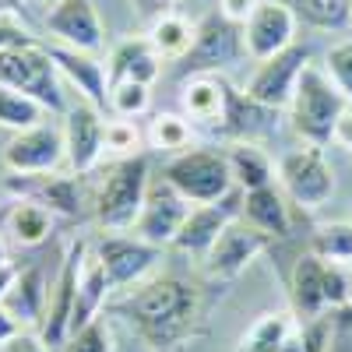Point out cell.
Segmentation results:
<instances>
[{"label":"cell","instance_id":"cell-1","mask_svg":"<svg viewBox=\"0 0 352 352\" xmlns=\"http://www.w3.org/2000/svg\"><path fill=\"white\" fill-rule=\"evenodd\" d=\"M152 352L184 349L201 331V303L194 285L176 275H148L131 285L113 307Z\"/></svg>","mask_w":352,"mask_h":352},{"label":"cell","instance_id":"cell-2","mask_svg":"<svg viewBox=\"0 0 352 352\" xmlns=\"http://www.w3.org/2000/svg\"><path fill=\"white\" fill-rule=\"evenodd\" d=\"M152 166L148 155H131V159H116L106 173L102 184L92 194V219L106 232H131L141 219L144 197L152 187Z\"/></svg>","mask_w":352,"mask_h":352},{"label":"cell","instance_id":"cell-3","mask_svg":"<svg viewBox=\"0 0 352 352\" xmlns=\"http://www.w3.org/2000/svg\"><path fill=\"white\" fill-rule=\"evenodd\" d=\"M349 109V99L335 88V81L328 78L324 67L317 64H307V71L300 74L296 81V92H292V102H289V124L303 138V144H324L335 141V127Z\"/></svg>","mask_w":352,"mask_h":352},{"label":"cell","instance_id":"cell-4","mask_svg":"<svg viewBox=\"0 0 352 352\" xmlns=\"http://www.w3.org/2000/svg\"><path fill=\"white\" fill-rule=\"evenodd\" d=\"M0 85L36 99L46 113H67L64 78L56 71L50 46H11L0 50Z\"/></svg>","mask_w":352,"mask_h":352},{"label":"cell","instance_id":"cell-5","mask_svg":"<svg viewBox=\"0 0 352 352\" xmlns=\"http://www.w3.org/2000/svg\"><path fill=\"white\" fill-rule=\"evenodd\" d=\"M162 176L190 204H215L226 194L236 190L229 162H226V152H219V148H190V152L173 155L166 162Z\"/></svg>","mask_w":352,"mask_h":352},{"label":"cell","instance_id":"cell-6","mask_svg":"<svg viewBox=\"0 0 352 352\" xmlns=\"http://www.w3.org/2000/svg\"><path fill=\"white\" fill-rule=\"evenodd\" d=\"M247 53L243 46V25L229 21L219 8L212 14H204L197 21V36H194V46L190 53L180 60L176 74L184 81L194 78V74H219L222 67H232Z\"/></svg>","mask_w":352,"mask_h":352},{"label":"cell","instance_id":"cell-7","mask_svg":"<svg viewBox=\"0 0 352 352\" xmlns=\"http://www.w3.org/2000/svg\"><path fill=\"white\" fill-rule=\"evenodd\" d=\"M278 184L285 190V197L300 208L314 212L320 204H328L335 194V169L324 155V148L317 144H303L282 155L278 162Z\"/></svg>","mask_w":352,"mask_h":352},{"label":"cell","instance_id":"cell-8","mask_svg":"<svg viewBox=\"0 0 352 352\" xmlns=\"http://www.w3.org/2000/svg\"><path fill=\"white\" fill-rule=\"evenodd\" d=\"M307 64H310V46L292 43V46L282 50L278 56L257 64V71L250 74V81H247L243 92H247L254 102L282 113V109H289L292 92H296V81H300V74L307 71Z\"/></svg>","mask_w":352,"mask_h":352},{"label":"cell","instance_id":"cell-9","mask_svg":"<svg viewBox=\"0 0 352 352\" xmlns=\"http://www.w3.org/2000/svg\"><path fill=\"white\" fill-rule=\"evenodd\" d=\"M67 162V148H64V131L53 124H39L32 131H21L4 144V169L14 176H43V173H56Z\"/></svg>","mask_w":352,"mask_h":352},{"label":"cell","instance_id":"cell-10","mask_svg":"<svg viewBox=\"0 0 352 352\" xmlns=\"http://www.w3.org/2000/svg\"><path fill=\"white\" fill-rule=\"evenodd\" d=\"M92 254L106 268V278H109L113 289H131V285L144 282L155 272V264L162 257V247L144 243L141 236H120V232H109V236H102L92 247Z\"/></svg>","mask_w":352,"mask_h":352},{"label":"cell","instance_id":"cell-11","mask_svg":"<svg viewBox=\"0 0 352 352\" xmlns=\"http://www.w3.org/2000/svg\"><path fill=\"white\" fill-rule=\"evenodd\" d=\"M190 208L194 204L176 190L166 176L162 180H152L148 197H144V208H141V219L134 226V236H141L152 247H173V240L180 236Z\"/></svg>","mask_w":352,"mask_h":352},{"label":"cell","instance_id":"cell-12","mask_svg":"<svg viewBox=\"0 0 352 352\" xmlns=\"http://www.w3.org/2000/svg\"><path fill=\"white\" fill-rule=\"evenodd\" d=\"M92 254L88 240H74L64 254L60 275L50 285V303H46V317H43V338L46 345H64L71 335V320H74V300H78V278H81V264Z\"/></svg>","mask_w":352,"mask_h":352},{"label":"cell","instance_id":"cell-13","mask_svg":"<svg viewBox=\"0 0 352 352\" xmlns=\"http://www.w3.org/2000/svg\"><path fill=\"white\" fill-rule=\"evenodd\" d=\"M64 148H67V166L74 176H88L106 155V120L102 109L78 102L67 106L64 113Z\"/></svg>","mask_w":352,"mask_h":352},{"label":"cell","instance_id":"cell-14","mask_svg":"<svg viewBox=\"0 0 352 352\" xmlns=\"http://www.w3.org/2000/svg\"><path fill=\"white\" fill-rule=\"evenodd\" d=\"M275 240H268L264 232H257L250 222L243 219H232L222 232H219V240L212 243V250L204 254V272H208L212 278L219 282H229V278H236L247 272V264L264 254Z\"/></svg>","mask_w":352,"mask_h":352},{"label":"cell","instance_id":"cell-15","mask_svg":"<svg viewBox=\"0 0 352 352\" xmlns=\"http://www.w3.org/2000/svg\"><path fill=\"white\" fill-rule=\"evenodd\" d=\"M296 14H292L282 0H261L254 8V14L243 21V46H247V56L254 60H272L282 50H289L296 43Z\"/></svg>","mask_w":352,"mask_h":352},{"label":"cell","instance_id":"cell-16","mask_svg":"<svg viewBox=\"0 0 352 352\" xmlns=\"http://www.w3.org/2000/svg\"><path fill=\"white\" fill-rule=\"evenodd\" d=\"M46 32L56 46H71L81 53H102L106 28L92 0H56L46 11Z\"/></svg>","mask_w":352,"mask_h":352},{"label":"cell","instance_id":"cell-17","mask_svg":"<svg viewBox=\"0 0 352 352\" xmlns=\"http://www.w3.org/2000/svg\"><path fill=\"white\" fill-rule=\"evenodd\" d=\"M240 215H243V190L240 187L215 204H194L184 229H180V236L173 240V247L184 254H194V257H204L212 250V243L219 240V232Z\"/></svg>","mask_w":352,"mask_h":352},{"label":"cell","instance_id":"cell-18","mask_svg":"<svg viewBox=\"0 0 352 352\" xmlns=\"http://www.w3.org/2000/svg\"><path fill=\"white\" fill-rule=\"evenodd\" d=\"M232 88L222 74H194L184 81L180 88V106H184V116L194 124V127H204V131H215L222 134L226 127V116H229V102H232Z\"/></svg>","mask_w":352,"mask_h":352},{"label":"cell","instance_id":"cell-19","mask_svg":"<svg viewBox=\"0 0 352 352\" xmlns=\"http://www.w3.org/2000/svg\"><path fill=\"white\" fill-rule=\"evenodd\" d=\"M50 56L60 78L67 85L78 88L81 102L96 106V109H106L109 106V67L99 53H81V50H71V46H50Z\"/></svg>","mask_w":352,"mask_h":352},{"label":"cell","instance_id":"cell-20","mask_svg":"<svg viewBox=\"0 0 352 352\" xmlns=\"http://www.w3.org/2000/svg\"><path fill=\"white\" fill-rule=\"evenodd\" d=\"M162 56L155 53V46L148 43V36H127L120 39L109 56H106V67H109V85L116 81H141V85H155L162 78Z\"/></svg>","mask_w":352,"mask_h":352},{"label":"cell","instance_id":"cell-21","mask_svg":"<svg viewBox=\"0 0 352 352\" xmlns=\"http://www.w3.org/2000/svg\"><path fill=\"white\" fill-rule=\"evenodd\" d=\"M289 296H292V314L296 320H314L320 314H331L324 300V257L317 254H300L289 275Z\"/></svg>","mask_w":352,"mask_h":352},{"label":"cell","instance_id":"cell-22","mask_svg":"<svg viewBox=\"0 0 352 352\" xmlns=\"http://www.w3.org/2000/svg\"><path fill=\"white\" fill-rule=\"evenodd\" d=\"M243 222H250L257 232H264L268 240H285L292 232V219H289V204H285V190L268 184L243 194Z\"/></svg>","mask_w":352,"mask_h":352},{"label":"cell","instance_id":"cell-23","mask_svg":"<svg viewBox=\"0 0 352 352\" xmlns=\"http://www.w3.org/2000/svg\"><path fill=\"white\" fill-rule=\"evenodd\" d=\"M46 303H50V289H46V275H43V268H25V272L18 268L14 285L8 289V296H4V307L21 320V328H28V324H43Z\"/></svg>","mask_w":352,"mask_h":352},{"label":"cell","instance_id":"cell-24","mask_svg":"<svg viewBox=\"0 0 352 352\" xmlns=\"http://www.w3.org/2000/svg\"><path fill=\"white\" fill-rule=\"evenodd\" d=\"M226 162H229V173H232V184L243 194L257 190V187H268L275 180V166L257 141H229Z\"/></svg>","mask_w":352,"mask_h":352},{"label":"cell","instance_id":"cell-25","mask_svg":"<svg viewBox=\"0 0 352 352\" xmlns=\"http://www.w3.org/2000/svg\"><path fill=\"white\" fill-rule=\"evenodd\" d=\"M109 278H106V268L99 264L96 254H88L85 264H81V278H78V300H74V320H71V331L92 324L96 317H102V307L109 300Z\"/></svg>","mask_w":352,"mask_h":352},{"label":"cell","instance_id":"cell-26","mask_svg":"<svg viewBox=\"0 0 352 352\" xmlns=\"http://www.w3.org/2000/svg\"><path fill=\"white\" fill-rule=\"evenodd\" d=\"M4 229L11 232V240L21 247H39L50 240L53 232V212L36 197H14L11 208L4 215Z\"/></svg>","mask_w":352,"mask_h":352},{"label":"cell","instance_id":"cell-27","mask_svg":"<svg viewBox=\"0 0 352 352\" xmlns=\"http://www.w3.org/2000/svg\"><path fill=\"white\" fill-rule=\"evenodd\" d=\"M194 36H197V25H190L176 11H166V14L152 18V25H148V43L155 46V53L162 56V60H173V64H180L190 53Z\"/></svg>","mask_w":352,"mask_h":352},{"label":"cell","instance_id":"cell-28","mask_svg":"<svg viewBox=\"0 0 352 352\" xmlns=\"http://www.w3.org/2000/svg\"><path fill=\"white\" fill-rule=\"evenodd\" d=\"M296 314L289 310H268L261 314L254 324L240 335L236 352H282V345L289 342V335L296 331Z\"/></svg>","mask_w":352,"mask_h":352},{"label":"cell","instance_id":"cell-29","mask_svg":"<svg viewBox=\"0 0 352 352\" xmlns=\"http://www.w3.org/2000/svg\"><path fill=\"white\" fill-rule=\"evenodd\" d=\"M144 144L159 155H180L194 148V124L184 113H155L148 131H144Z\"/></svg>","mask_w":352,"mask_h":352},{"label":"cell","instance_id":"cell-30","mask_svg":"<svg viewBox=\"0 0 352 352\" xmlns=\"http://www.w3.org/2000/svg\"><path fill=\"white\" fill-rule=\"evenodd\" d=\"M300 25L317 32H342L352 25V0H282Z\"/></svg>","mask_w":352,"mask_h":352},{"label":"cell","instance_id":"cell-31","mask_svg":"<svg viewBox=\"0 0 352 352\" xmlns=\"http://www.w3.org/2000/svg\"><path fill=\"white\" fill-rule=\"evenodd\" d=\"M46 120V109L28 99L21 92H14V88H4L0 85V127L11 131V134H21V131H32Z\"/></svg>","mask_w":352,"mask_h":352},{"label":"cell","instance_id":"cell-32","mask_svg":"<svg viewBox=\"0 0 352 352\" xmlns=\"http://www.w3.org/2000/svg\"><path fill=\"white\" fill-rule=\"evenodd\" d=\"M310 254L324 257V261L352 264V219L317 226V229H314V236H310Z\"/></svg>","mask_w":352,"mask_h":352},{"label":"cell","instance_id":"cell-33","mask_svg":"<svg viewBox=\"0 0 352 352\" xmlns=\"http://www.w3.org/2000/svg\"><path fill=\"white\" fill-rule=\"evenodd\" d=\"M113 116L120 120H138L152 109V85H141V81H116L109 85V106Z\"/></svg>","mask_w":352,"mask_h":352},{"label":"cell","instance_id":"cell-34","mask_svg":"<svg viewBox=\"0 0 352 352\" xmlns=\"http://www.w3.org/2000/svg\"><path fill=\"white\" fill-rule=\"evenodd\" d=\"M141 144H144V134L134 127V120H120V116L106 120V152L109 155H116V159L141 155Z\"/></svg>","mask_w":352,"mask_h":352},{"label":"cell","instance_id":"cell-35","mask_svg":"<svg viewBox=\"0 0 352 352\" xmlns=\"http://www.w3.org/2000/svg\"><path fill=\"white\" fill-rule=\"evenodd\" d=\"M324 71H328V78L335 81V88L352 106V39H342V43H335L324 53Z\"/></svg>","mask_w":352,"mask_h":352},{"label":"cell","instance_id":"cell-36","mask_svg":"<svg viewBox=\"0 0 352 352\" xmlns=\"http://www.w3.org/2000/svg\"><path fill=\"white\" fill-rule=\"evenodd\" d=\"M60 352H113L106 320H102V317H96L92 324H85V328L71 331V335H67V342L60 345Z\"/></svg>","mask_w":352,"mask_h":352},{"label":"cell","instance_id":"cell-37","mask_svg":"<svg viewBox=\"0 0 352 352\" xmlns=\"http://www.w3.org/2000/svg\"><path fill=\"white\" fill-rule=\"evenodd\" d=\"M39 43L18 18H0V50H11V46H32Z\"/></svg>","mask_w":352,"mask_h":352},{"label":"cell","instance_id":"cell-38","mask_svg":"<svg viewBox=\"0 0 352 352\" xmlns=\"http://www.w3.org/2000/svg\"><path fill=\"white\" fill-rule=\"evenodd\" d=\"M0 352H50V345H46V338L43 335H36V331H18L11 342H4L0 345Z\"/></svg>","mask_w":352,"mask_h":352},{"label":"cell","instance_id":"cell-39","mask_svg":"<svg viewBox=\"0 0 352 352\" xmlns=\"http://www.w3.org/2000/svg\"><path fill=\"white\" fill-rule=\"evenodd\" d=\"M261 4V0H219V11L229 18V21H236V25H243L250 14H254V8Z\"/></svg>","mask_w":352,"mask_h":352},{"label":"cell","instance_id":"cell-40","mask_svg":"<svg viewBox=\"0 0 352 352\" xmlns=\"http://www.w3.org/2000/svg\"><path fill=\"white\" fill-rule=\"evenodd\" d=\"M18 331H25V328H21V320H18V317H14V314L4 307V303H0V345L11 342Z\"/></svg>","mask_w":352,"mask_h":352},{"label":"cell","instance_id":"cell-41","mask_svg":"<svg viewBox=\"0 0 352 352\" xmlns=\"http://www.w3.org/2000/svg\"><path fill=\"white\" fill-rule=\"evenodd\" d=\"M131 4H134V8H138V14H144V18H159V14L173 11L176 0H131Z\"/></svg>","mask_w":352,"mask_h":352},{"label":"cell","instance_id":"cell-42","mask_svg":"<svg viewBox=\"0 0 352 352\" xmlns=\"http://www.w3.org/2000/svg\"><path fill=\"white\" fill-rule=\"evenodd\" d=\"M335 144H342V148L352 155V106L345 109V116H342L338 127H335Z\"/></svg>","mask_w":352,"mask_h":352},{"label":"cell","instance_id":"cell-43","mask_svg":"<svg viewBox=\"0 0 352 352\" xmlns=\"http://www.w3.org/2000/svg\"><path fill=\"white\" fill-rule=\"evenodd\" d=\"M328 352H352V324H345L342 317H338V331H335V342Z\"/></svg>","mask_w":352,"mask_h":352},{"label":"cell","instance_id":"cell-44","mask_svg":"<svg viewBox=\"0 0 352 352\" xmlns=\"http://www.w3.org/2000/svg\"><path fill=\"white\" fill-rule=\"evenodd\" d=\"M14 275H18V268H14V264H0V303H4L8 289L14 285Z\"/></svg>","mask_w":352,"mask_h":352},{"label":"cell","instance_id":"cell-45","mask_svg":"<svg viewBox=\"0 0 352 352\" xmlns=\"http://www.w3.org/2000/svg\"><path fill=\"white\" fill-rule=\"evenodd\" d=\"M21 11V0H0V18H14Z\"/></svg>","mask_w":352,"mask_h":352},{"label":"cell","instance_id":"cell-46","mask_svg":"<svg viewBox=\"0 0 352 352\" xmlns=\"http://www.w3.org/2000/svg\"><path fill=\"white\" fill-rule=\"evenodd\" d=\"M0 264H11V257H8V243L0 240Z\"/></svg>","mask_w":352,"mask_h":352},{"label":"cell","instance_id":"cell-47","mask_svg":"<svg viewBox=\"0 0 352 352\" xmlns=\"http://www.w3.org/2000/svg\"><path fill=\"white\" fill-rule=\"evenodd\" d=\"M338 317H342V320H345V324H352V303H349V307H345V310H342V314H338Z\"/></svg>","mask_w":352,"mask_h":352},{"label":"cell","instance_id":"cell-48","mask_svg":"<svg viewBox=\"0 0 352 352\" xmlns=\"http://www.w3.org/2000/svg\"><path fill=\"white\" fill-rule=\"evenodd\" d=\"M39 4H46V8H53V4H56V0H39Z\"/></svg>","mask_w":352,"mask_h":352},{"label":"cell","instance_id":"cell-49","mask_svg":"<svg viewBox=\"0 0 352 352\" xmlns=\"http://www.w3.org/2000/svg\"><path fill=\"white\" fill-rule=\"evenodd\" d=\"M349 212H352V197H349Z\"/></svg>","mask_w":352,"mask_h":352}]
</instances>
